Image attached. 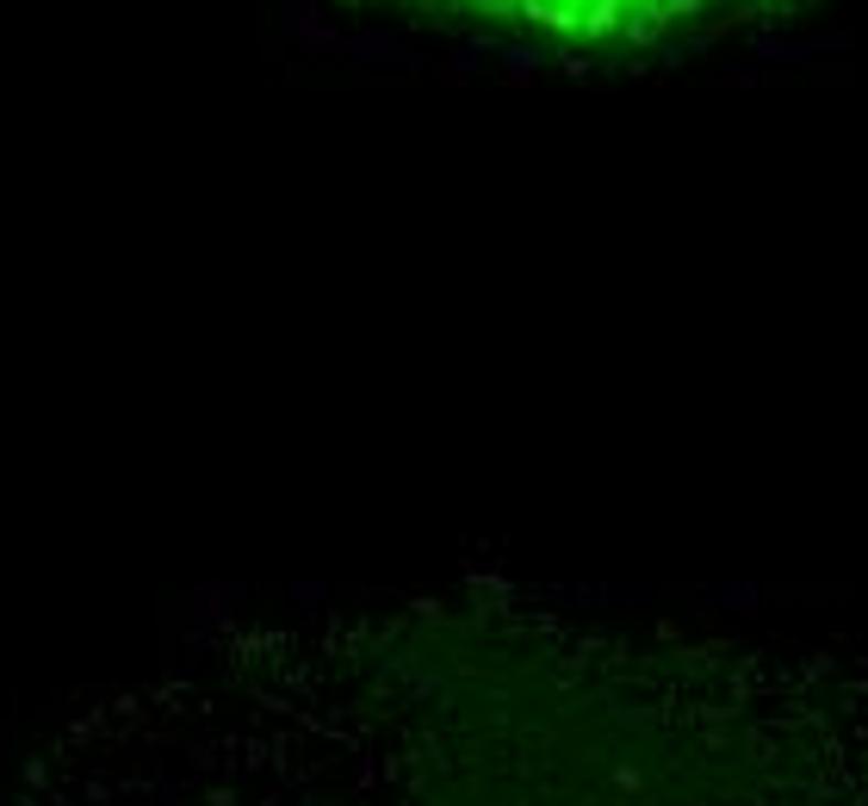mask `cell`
Returning <instances> with one entry per match:
<instances>
[{
    "mask_svg": "<svg viewBox=\"0 0 868 806\" xmlns=\"http://www.w3.org/2000/svg\"><path fill=\"white\" fill-rule=\"evenodd\" d=\"M434 13H459L497 32L558 37V44H627L707 25L726 13H757L763 0H422Z\"/></svg>",
    "mask_w": 868,
    "mask_h": 806,
    "instance_id": "1",
    "label": "cell"
}]
</instances>
